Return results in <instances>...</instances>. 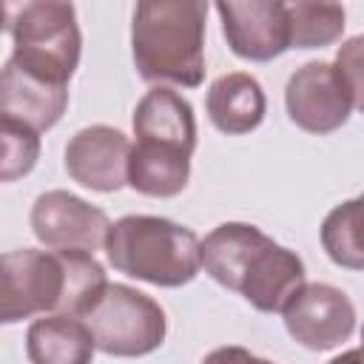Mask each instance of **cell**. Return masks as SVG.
<instances>
[{
	"mask_svg": "<svg viewBox=\"0 0 364 364\" xmlns=\"http://www.w3.org/2000/svg\"><path fill=\"white\" fill-rule=\"evenodd\" d=\"M108 287L105 267L85 250H6L0 259V321L34 316L82 318Z\"/></svg>",
	"mask_w": 364,
	"mask_h": 364,
	"instance_id": "6da1fadb",
	"label": "cell"
},
{
	"mask_svg": "<svg viewBox=\"0 0 364 364\" xmlns=\"http://www.w3.org/2000/svg\"><path fill=\"white\" fill-rule=\"evenodd\" d=\"M290 17V48H324L341 40L347 11L341 3H287Z\"/></svg>",
	"mask_w": 364,
	"mask_h": 364,
	"instance_id": "ac0fdd59",
	"label": "cell"
},
{
	"mask_svg": "<svg viewBox=\"0 0 364 364\" xmlns=\"http://www.w3.org/2000/svg\"><path fill=\"white\" fill-rule=\"evenodd\" d=\"M131 139L111 125L80 128L65 145L68 176L97 193H114L128 185Z\"/></svg>",
	"mask_w": 364,
	"mask_h": 364,
	"instance_id": "8fae6325",
	"label": "cell"
},
{
	"mask_svg": "<svg viewBox=\"0 0 364 364\" xmlns=\"http://www.w3.org/2000/svg\"><path fill=\"white\" fill-rule=\"evenodd\" d=\"M3 131V162H0V179L14 182L37 165L40 156V134L23 122L14 119H0Z\"/></svg>",
	"mask_w": 364,
	"mask_h": 364,
	"instance_id": "d6986e66",
	"label": "cell"
},
{
	"mask_svg": "<svg viewBox=\"0 0 364 364\" xmlns=\"http://www.w3.org/2000/svg\"><path fill=\"white\" fill-rule=\"evenodd\" d=\"M287 336L313 353L344 344L355 330V307L350 296L324 282H304L282 310Z\"/></svg>",
	"mask_w": 364,
	"mask_h": 364,
	"instance_id": "52a82bcc",
	"label": "cell"
},
{
	"mask_svg": "<svg viewBox=\"0 0 364 364\" xmlns=\"http://www.w3.org/2000/svg\"><path fill=\"white\" fill-rule=\"evenodd\" d=\"M108 264L154 287H182L202 270V239L165 216L131 213L111 225L105 239Z\"/></svg>",
	"mask_w": 364,
	"mask_h": 364,
	"instance_id": "277c9868",
	"label": "cell"
},
{
	"mask_svg": "<svg viewBox=\"0 0 364 364\" xmlns=\"http://www.w3.org/2000/svg\"><path fill=\"white\" fill-rule=\"evenodd\" d=\"M361 355H364V327H361Z\"/></svg>",
	"mask_w": 364,
	"mask_h": 364,
	"instance_id": "603a6c76",
	"label": "cell"
},
{
	"mask_svg": "<svg viewBox=\"0 0 364 364\" xmlns=\"http://www.w3.org/2000/svg\"><path fill=\"white\" fill-rule=\"evenodd\" d=\"M100 353L139 358L162 347L168 336L165 310L136 287L108 282L102 296L82 316Z\"/></svg>",
	"mask_w": 364,
	"mask_h": 364,
	"instance_id": "8992f818",
	"label": "cell"
},
{
	"mask_svg": "<svg viewBox=\"0 0 364 364\" xmlns=\"http://www.w3.org/2000/svg\"><path fill=\"white\" fill-rule=\"evenodd\" d=\"M284 108L293 125L324 136L347 125L355 105L338 68L324 60H310L290 74L284 85Z\"/></svg>",
	"mask_w": 364,
	"mask_h": 364,
	"instance_id": "ba28073f",
	"label": "cell"
},
{
	"mask_svg": "<svg viewBox=\"0 0 364 364\" xmlns=\"http://www.w3.org/2000/svg\"><path fill=\"white\" fill-rule=\"evenodd\" d=\"M94 336L82 318L40 316L26 330V355L31 364H91Z\"/></svg>",
	"mask_w": 364,
	"mask_h": 364,
	"instance_id": "9a60e30c",
	"label": "cell"
},
{
	"mask_svg": "<svg viewBox=\"0 0 364 364\" xmlns=\"http://www.w3.org/2000/svg\"><path fill=\"white\" fill-rule=\"evenodd\" d=\"M68 108V85L40 80L11 60L0 74V119H14L37 134L54 128Z\"/></svg>",
	"mask_w": 364,
	"mask_h": 364,
	"instance_id": "7c38bea8",
	"label": "cell"
},
{
	"mask_svg": "<svg viewBox=\"0 0 364 364\" xmlns=\"http://www.w3.org/2000/svg\"><path fill=\"white\" fill-rule=\"evenodd\" d=\"M136 142L173 145L188 154L196 151V117L193 105L173 88L154 85L142 94L131 117Z\"/></svg>",
	"mask_w": 364,
	"mask_h": 364,
	"instance_id": "4fadbf2b",
	"label": "cell"
},
{
	"mask_svg": "<svg viewBox=\"0 0 364 364\" xmlns=\"http://www.w3.org/2000/svg\"><path fill=\"white\" fill-rule=\"evenodd\" d=\"M327 259L344 270H364V193L336 205L318 230Z\"/></svg>",
	"mask_w": 364,
	"mask_h": 364,
	"instance_id": "e0dca14e",
	"label": "cell"
},
{
	"mask_svg": "<svg viewBox=\"0 0 364 364\" xmlns=\"http://www.w3.org/2000/svg\"><path fill=\"white\" fill-rule=\"evenodd\" d=\"M216 14L230 51L250 63H270L290 48L287 3L279 0H219Z\"/></svg>",
	"mask_w": 364,
	"mask_h": 364,
	"instance_id": "30bf717a",
	"label": "cell"
},
{
	"mask_svg": "<svg viewBox=\"0 0 364 364\" xmlns=\"http://www.w3.org/2000/svg\"><path fill=\"white\" fill-rule=\"evenodd\" d=\"M191 156L182 148L156 145V142H134L128 162V188L154 199H173L188 188L191 179Z\"/></svg>",
	"mask_w": 364,
	"mask_h": 364,
	"instance_id": "2e32d148",
	"label": "cell"
},
{
	"mask_svg": "<svg viewBox=\"0 0 364 364\" xmlns=\"http://www.w3.org/2000/svg\"><path fill=\"white\" fill-rule=\"evenodd\" d=\"M6 31L11 34L9 60L23 71L48 80L54 85H68L80 65L82 34L77 26V9L63 0H34L23 3L9 14Z\"/></svg>",
	"mask_w": 364,
	"mask_h": 364,
	"instance_id": "5b68a950",
	"label": "cell"
},
{
	"mask_svg": "<svg viewBox=\"0 0 364 364\" xmlns=\"http://www.w3.org/2000/svg\"><path fill=\"white\" fill-rule=\"evenodd\" d=\"M205 26L202 0H142L131 17L134 68L145 82L199 88L205 80Z\"/></svg>",
	"mask_w": 364,
	"mask_h": 364,
	"instance_id": "3957f363",
	"label": "cell"
},
{
	"mask_svg": "<svg viewBox=\"0 0 364 364\" xmlns=\"http://www.w3.org/2000/svg\"><path fill=\"white\" fill-rule=\"evenodd\" d=\"M202 364H273V361L259 358V355H253L250 350H245V347H239V344H228V347L210 350V353L202 358Z\"/></svg>",
	"mask_w": 364,
	"mask_h": 364,
	"instance_id": "44dd1931",
	"label": "cell"
},
{
	"mask_svg": "<svg viewBox=\"0 0 364 364\" xmlns=\"http://www.w3.org/2000/svg\"><path fill=\"white\" fill-rule=\"evenodd\" d=\"M208 119L228 136L250 134L267 114V97L262 82L247 71H230L210 82L205 97Z\"/></svg>",
	"mask_w": 364,
	"mask_h": 364,
	"instance_id": "5bb4252c",
	"label": "cell"
},
{
	"mask_svg": "<svg viewBox=\"0 0 364 364\" xmlns=\"http://www.w3.org/2000/svg\"><path fill=\"white\" fill-rule=\"evenodd\" d=\"M31 233L48 250H85L97 253L105 250V239L111 230V219L102 208L85 202L68 191H46L34 199L31 213Z\"/></svg>",
	"mask_w": 364,
	"mask_h": 364,
	"instance_id": "9c48e42d",
	"label": "cell"
},
{
	"mask_svg": "<svg viewBox=\"0 0 364 364\" xmlns=\"http://www.w3.org/2000/svg\"><path fill=\"white\" fill-rule=\"evenodd\" d=\"M333 65L344 77V82L353 94V105L364 114V34H355V37L344 40L336 51Z\"/></svg>",
	"mask_w": 364,
	"mask_h": 364,
	"instance_id": "ffe728a7",
	"label": "cell"
},
{
	"mask_svg": "<svg viewBox=\"0 0 364 364\" xmlns=\"http://www.w3.org/2000/svg\"><path fill=\"white\" fill-rule=\"evenodd\" d=\"M327 364H364V355H361V347H355V350H344L341 355H336V358H330Z\"/></svg>",
	"mask_w": 364,
	"mask_h": 364,
	"instance_id": "7402d4cb",
	"label": "cell"
},
{
	"mask_svg": "<svg viewBox=\"0 0 364 364\" xmlns=\"http://www.w3.org/2000/svg\"><path fill=\"white\" fill-rule=\"evenodd\" d=\"M202 267L259 313H282L304 284V262L250 222H222L202 239Z\"/></svg>",
	"mask_w": 364,
	"mask_h": 364,
	"instance_id": "7a4b0ae2",
	"label": "cell"
}]
</instances>
